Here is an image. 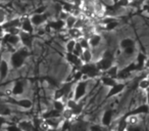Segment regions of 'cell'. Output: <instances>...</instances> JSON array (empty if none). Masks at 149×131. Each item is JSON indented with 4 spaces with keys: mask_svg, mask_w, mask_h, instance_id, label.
I'll return each instance as SVG.
<instances>
[{
    "mask_svg": "<svg viewBox=\"0 0 149 131\" xmlns=\"http://www.w3.org/2000/svg\"><path fill=\"white\" fill-rule=\"evenodd\" d=\"M30 54H31L30 49L25 47V46L17 48L15 51L11 52L10 57H9L10 67L15 70H19L21 68H23L27 58L30 56Z\"/></svg>",
    "mask_w": 149,
    "mask_h": 131,
    "instance_id": "1",
    "label": "cell"
},
{
    "mask_svg": "<svg viewBox=\"0 0 149 131\" xmlns=\"http://www.w3.org/2000/svg\"><path fill=\"white\" fill-rule=\"evenodd\" d=\"M113 62H114L113 53H112L110 50H105V51L103 52V54H102L101 58H99L95 64L100 71L105 72L111 67L112 64H113Z\"/></svg>",
    "mask_w": 149,
    "mask_h": 131,
    "instance_id": "2",
    "label": "cell"
},
{
    "mask_svg": "<svg viewBox=\"0 0 149 131\" xmlns=\"http://www.w3.org/2000/svg\"><path fill=\"white\" fill-rule=\"evenodd\" d=\"M80 71L82 72L83 76H86L88 78H91V79H94V78H97L101 76L102 72L100 71L97 68L95 62H86V64H83L80 67Z\"/></svg>",
    "mask_w": 149,
    "mask_h": 131,
    "instance_id": "3",
    "label": "cell"
},
{
    "mask_svg": "<svg viewBox=\"0 0 149 131\" xmlns=\"http://www.w3.org/2000/svg\"><path fill=\"white\" fill-rule=\"evenodd\" d=\"M87 89H88V81L86 80H79L77 81V84L74 86V99L80 102L84 96L87 93Z\"/></svg>",
    "mask_w": 149,
    "mask_h": 131,
    "instance_id": "4",
    "label": "cell"
},
{
    "mask_svg": "<svg viewBox=\"0 0 149 131\" xmlns=\"http://www.w3.org/2000/svg\"><path fill=\"white\" fill-rule=\"evenodd\" d=\"M5 102L7 104H13V106H17L21 109H24V110H31L33 108V102L30 98L27 97H21V98L8 97Z\"/></svg>",
    "mask_w": 149,
    "mask_h": 131,
    "instance_id": "5",
    "label": "cell"
},
{
    "mask_svg": "<svg viewBox=\"0 0 149 131\" xmlns=\"http://www.w3.org/2000/svg\"><path fill=\"white\" fill-rule=\"evenodd\" d=\"M1 43L8 45L9 47L17 48V46L21 44V39H19V35H15V34H10V33H5L3 36Z\"/></svg>",
    "mask_w": 149,
    "mask_h": 131,
    "instance_id": "6",
    "label": "cell"
},
{
    "mask_svg": "<svg viewBox=\"0 0 149 131\" xmlns=\"http://www.w3.org/2000/svg\"><path fill=\"white\" fill-rule=\"evenodd\" d=\"M10 64L5 57L2 58L0 64V83H3L8 78L10 73Z\"/></svg>",
    "mask_w": 149,
    "mask_h": 131,
    "instance_id": "7",
    "label": "cell"
},
{
    "mask_svg": "<svg viewBox=\"0 0 149 131\" xmlns=\"http://www.w3.org/2000/svg\"><path fill=\"white\" fill-rule=\"evenodd\" d=\"M26 88V83L23 80H17L15 83L13 84V87L10 89V93L13 96L15 97H19L24 94Z\"/></svg>",
    "mask_w": 149,
    "mask_h": 131,
    "instance_id": "8",
    "label": "cell"
},
{
    "mask_svg": "<svg viewBox=\"0 0 149 131\" xmlns=\"http://www.w3.org/2000/svg\"><path fill=\"white\" fill-rule=\"evenodd\" d=\"M19 39H21V44L22 46H25V47L29 48L30 50L33 48V34L27 33V32L21 31L19 32Z\"/></svg>",
    "mask_w": 149,
    "mask_h": 131,
    "instance_id": "9",
    "label": "cell"
},
{
    "mask_svg": "<svg viewBox=\"0 0 149 131\" xmlns=\"http://www.w3.org/2000/svg\"><path fill=\"white\" fill-rule=\"evenodd\" d=\"M148 114H149V106L147 104H143L136 106V108L133 109L129 113H127L124 117L127 118L128 116H140V115H148Z\"/></svg>",
    "mask_w": 149,
    "mask_h": 131,
    "instance_id": "10",
    "label": "cell"
},
{
    "mask_svg": "<svg viewBox=\"0 0 149 131\" xmlns=\"http://www.w3.org/2000/svg\"><path fill=\"white\" fill-rule=\"evenodd\" d=\"M126 88V84L124 82H116L114 85H112L111 87H109V90L106 93V98H110L112 96H116L118 94L122 93Z\"/></svg>",
    "mask_w": 149,
    "mask_h": 131,
    "instance_id": "11",
    "label": "cell"
},
{
    "mask_svg": "<svg viewBox=\"0 0 149 131\" xmlns=\"http://www.w3.org/2000/svg\"><path fill=\"white\" fill-rule=\"evenodd\" d=\"M65 60L68 64H72V67H74L77 70H79L80 67L83 64V62L81 60L80 56H78L77 54H74V52H66L65 53Z\"/></svg>",
    "mask_w": 149,
    "mask_h": 131,
    "instance_id": "12",
    "label": "cell"
},
{
    "mask_svg": "<svg viewBox=\"0 0 149 131\" xmlns=\"http://www.w3.org/2000/svg\"><path fill=\"white\" fill-rule=\"evenodd\" d=\"M138 70V66H137V62H131L130 64H128L126 68L122 69L120 71H118V79H125L126 77H128L132 72Z\"/></svg>",
    "mask_w": 149,
    "mask_h": 131,
    "instance_id": "13",
    "label": "cell"
},
{
    "mask_svg": "<svg viewBox=\"0 0 149 131\" xmlns=\"http://www.w3.org/2000/svg\"><path fill=\"white\" fill-rule=\"evenodd\" d=\"M21 31L27 32L30 34H34L35 32V27L32 24L30 17H25L23 19H21Z\"/></svg>",
    "mask_w": 149,
    "mask_h": 131,
    "instance_id": "14",
    "label": "cell"
},
{
    "mask_svg": "<svg viewBox=\"0 0 149 131\" xmlns=\"http://www.w3.org/2000/svg\"><path fill=\"white\" fill-rule=\"evenodd\" d=\"M30 19H31L32 24H33L35 28L40 27V26H42L47 22V17L44 13H34V15H32L30 17Z\"/></svg>",
    "mask_w": 149,
    "mask_h": 131,
    "instance_id": "15",
    "label": "cell"
},
{
    "mask_svg": "<svg viewBox=\"0 0 149 131\" xmlns=\"http://www.w3.org/2000/svg\"><path fill=\"white\" fill-rule=\"evenodd\" d=\"M88 41H89L90 48H97L98 46L101 44L102 37H101V35L98 33H92V34H90V36L88 37Z\"/></svg>",
    "mask_w": 149,
    "mask_h": 131,
    "instance_id": "16",
    "label": "cell"
},
{
    "mask_svg": "<svg viewBox=\"0 0 149 131\" xmlns=\"http://www.w3.org/2000/svg\"><path fill=\"white\" fill-rule=\"evenodd\" d=\"M112 120H113V111L111 109H107L105 112L103 113L101 118V125L105 127H108L110 124L112 123Z\"/></svg>",
    "mask_w": 149,
    "mask_h": 131,
    "instance_id": "17",
    "label": "cell"
},
{
    "mask_svg": "<svg viewBox=\"0 0 149 131\" xmlns=\"http://www.w3.org/2000/svg\"><path fill=\"white\" fill-rule=\"evenodd\" d=\"M17 126H19V130H25V131H30L34 130L35 126H34L33 122L30 120H21L19 122L17 123Z\"/></svg>",
    "mask_w": 149,
    "mask_h": 131,
    "instance_id": "18",
    "label": "cell"
},
{
    "mask_svg": "<svg viewBox=\"0 0 149 131\" xmlns=\"http://www.w3.org/2000/svg\"><path fill=\"white\" fill-rule=\"evenodd\" d=\"M131 4L130 0H118V2L113 3L112 5L110 6H107V8L109 11H116V9H120V8H124V7H127Z\"/></svg>",
    "mask_w": 149,
    "mask_h": 131,
    "instance_id": "19",
    "label": "cell"
},
{
    "mask_svg": "<svg viewBox=\"0 0 149 131\" xmlns=\"http://www.w3.org/2000/svg\"><path fill=\"white\" fill-rule=\"evenodd\" d=\"M48 26L54 31H61L64 27H65V22L63 20H56V21H52L48 23Z\"/></svg>",
    "mask_w": 149,
    "mask_h": 131,
    "instance_id": "20",
    "label": "cell"
},
{
    "mask_svg": "<svg viewBox=\"0 0 149 131\" xmlns=\"http://www.w3.org/2000/svg\"><path fill=\"white\" fill-rule=\"evenodd\" d=\"M80 58L83 62V64H86V62H91L92 58H93V54H92V51L90 48L88 49H84L82 54L80 55Z\"/></svg>",
    "mask_w": 149,
    "mask_h": 131,
    "instance_id": "21",
    "label": "cell"
},
{
    "mask_svg": "<svg viewBox=\"0 0 149 131\" xmlns=\"http://www.w3.org/2000/svg\"><path fill=\"white\" fill-rule=\"evenodd\" d=\"M100 81H101V83L103 84L104 86L109 88L118 82V79H114V78L109 77V76H107V75H104V76H102V77H100Z\"/></svg>",
    "mask_w": 149,
    "mask_h": 131,
    "instance_id": "22",
    "label": "cell"
},
{
    "mask_svg": "<svg viewBox=\"0 0 149 131\" xmlns=\"http://www.w3.org/2000/svg\"><path fill=\"white\" fill-rule=\"evenodd\" d=\"M135 45H136V42L132 38H124L120 42V46L122 49H126V48L129 47H135Z\"/></svg>",
    "mask_w": 149,
    "mask_h": 131,
    "instance_id": "23",
    "label": "cell"
},
{
    "mask_svg": "<svg viewBox=\"0 0 149 131\" xmlns=\"http://www.w3.org/2000/svg\"><path fill=\"white\" fill-rule=\"evenodd\" d=\"M68 35H70L72 39L78 40L79 38H81L82 36H83V32H82V30L79 29V28L72 27V28H70V29H68Z\"/></svg>",
    "mask_w": 149,
    "mask_h": 131,
    "instance_id": "24",
    "label": "cell"
},
{
    "mask_svg": "<svg viewBox=\"0 0 149 131\" xmlns=\"http://www.w3.org/2000/svg\"><path fill=\"white\" fill-rule=\"evenodd\" d=\"M60 117H61V112H58V111H56L55 109H53V110L44 113L42 118L47 119V118H60Z\"/></svg>",
    "mask_w": 149,
    "mask_h": 131,
    "instance_id": "25",
    "label": "cell"
},
{
    "mask_svg": "<svg viewBox=\"0 0 149 131\" xmlns=\"http://www.w3.org/2000/svg\"><path fill=\"white\" fill-rule=\"evenodd\" d=\"M104 73H105L107 76H109V77H112V78H114V79H118V66H116V64H112L111 67H110L107 71L104 72Z\"/></svg>",
    "mask_w": 149,
    "mask_h": 131,
    "instance_id": "26",
    "label": "cell"
},
{
    "mask_svg": "<svg viewBox=\"0 0 149 131\" xmlns=\"http://www.w3.org/2000/svg\"><path fill=\"white\" fill-rule=\"evenodd\" d=\"M76 21H77V17L72 15V13H70V15H68V18L64 20V22H65V27L68 28V29H70V28L74 27Z\"/></svg>",
    "mask_w": 149,
    "mask_h": 131,
    "instance_id": "27",
    "label": "cell"
},
{
    "mask_svg": "<svg viewBox=\"0 0 149 131\" xmlns=\"http://www.w3.org/2000/svg\"><path fill=\"white\" fill-rule=\"evenodd\" d=\"M72 83H74V82H66V83L62 84L61 86H59L60 90H61L62 93H63L64 97H66V96L68 95V93L70 92V90H72Z\"/></svg>",
    "mask_w": 149,
    "mask_h": 131,
    "instance_id": "28",
    "label": "cell"
},
{
    "mask_svg": "<svg viewBox=\"0 0 149 131\" xmlns=\"http://www.w3.org/2000/svg\"><path fill=\"white\" fill-rule=\"evenodd\" d=\"M66 108V106L64 104V102L61 99H54L53 100V109H55L58 112H62L64 109Z\"/></svg>",
    "mask_w": 149,
    "mask_h": 131,
    "instance_id": "29",
    "label": "cell"
},
{
    "mask_svg": "<svg viewBox=\"0 0 149 131\" xmlns=\"http://www.w3.org/2000/svg\"><path fill=\"white\" fill-rule=\"evenodd\" d=\"M118 26V22L116 21V20H113V21L104 24V30H105V31H112V30L116 29Z\"/></svg>",
    "mask_w": 149,
    "mask_h": 131,
    "instance_id": "30",
    "label": "cell"
},
{
    "mask_svg": "<svg viewBox=\"0 0 149 131\" xmlns=\"http://www.w3.org/2000/svg\"><path fill=\"white\" fill-rule=\"evenodd\" d=\"M138 87L140 88L141 90H145V91H146V90L149 88V79L148 78L145 77V78H143V79H141L138 83Z\"/></svg>",
    "mask_w": 149,
    "mask_h": 131,
    "instance_id": "31",
    "label": "cell"
},
{
    "mask_svg": "<svg viewBox=\"0 0 149 131\" xmlns=\"http://www.w3.org/2000/svg\"><path fill=\"white\" fill-rule=\"evenodd\" d=\"M76 43H77V40L76 39H70L68 40V42H66L65 44V50L66 52H72L74 49V46H76Z\"/></svg>",
    "mask_w": 149,
    "mask_h": 131,
    "instance_id": "32",
    "label": "cell"
},
{
    "mask_svg": "<svg viewBox=\"0 0 149 131\" xmlns=\"http://www.w3.org/2000/svg\"><path fill=\"white\" fill-rule=\"evenodd\" d=\"M61 116L63 117V119H66V120H72V119L74 117V113H72V111L70 110V109L65 108L61 112Z\"/></svg>",
    "mask_w": 149,
    "mask_h": 131,
    "instance_id": "33",
    "label": "cell"
},
{
    "mask_svg": "<svg viewBox=\"0 0 149 131\" xmlns=\"http://www.w3.org/2000/svg\"><path fill=\"white\" fill-rule=\"evenodd\" d=\"M118 130H125V129L128 128V121H127V118H125L124 116L120 119L118 124Z\"/></svg>",
    "mask_w": 149,
    "mask_h": 131,
    "instance_id": "34",
    "label": "cell"
},
{
    "mask_svg": "<svg viewBox=\"0 0 149 131\" xmlns=\"http://www.w3.org/2000/svg\"><path fill=\"white\" fill-rule=\"evenodd\" d=\"M77 41L79 42L80 44H81V46L84 48V49H88V48H90L89 41H88V37H85V36H82L81 38H79V39L77 40Z\"/></svg>",
    "mask_w": 149,
    "mask_h": 131,
    "instance_id": "35",
    "label": "cell"
},
{
    "mask_svg": "<svg viewBox=\"0 0 149 131\" xmlns=\"http://www.w3.org/2000/svg\"><path fill=\"white\" fill-rule=\"evenodd\" d=\"M61 130H68V129H72V120H66L64 119L63 122L61 123V126H59Z\"/></svg>",
    "mask_w": 149,
    "mask_h": 131,
    "instance_id": "36",
    "label": "cell"
},
{
    "mask_svg": "<svg viewBox=\"0 0 149 131\" xmlns=\"http://www.w3.org/2000/svg\"><path fill=\"white\" fill-rule=\"evenodd\" d=\"M7 13L6 11H5L4 8H1L0 7V25H2V24H4L5 22L7 21Z\"/></svg>",
    "mask_w": 149,
    "mask_h": 131,
    "instance_id": "37",
    "label": "cell"
},
{
    "mask_svg": "<svg viewBox=\"0 0 149 131\" xmlns=\"http://www.w3.org/2000/svg\"><path fill=\"white\" fill-rule=\"evenodd\" d=\"M72 111V113H74V116H79V115H81L82 112H83V104H82L80 102H78V104L76 106V108Z\"/></svg>",
    "mask_w": 149,
    "mask_h": 131,
    "instance_id": "38",
    "label": "cell"
},
{
    "mask_svg": "<svg viewBox=\"0 0 149 131\" xmlns=\"http://www.w3.org/2000/svg\"><path fill=\"white\" fill-rule=\"evenodd\" d=\"M78 104V102L77 100H74V98H70V99H68V102H66V108L70 109V110H74V108H76V106Z\"/></svg>",
    "mask_w": 149,
    "mask_h": 131,
    "instance_id": "39",
    "label": "cell"
},
{
    "mask_svg": "<svg viewBox=\"0 0 149 131\" xmlns=\"http://www.w3.org/2000/svg\"><path fill=\"white\" fill-rule=\"evenodd\" d=\"M83 50H84V48L81 46V44L79 43V42L77 41V43H76V46H74V54H77L78 56H80L82 54V52H83Z\"/></svg>",
    "mask_w": 149,
    "mask_h": 131,
    "instance_id": "40",
    "label": "cell"
},
{
    "mask_svg": "<svg viewBox=\"0 0 149 131\" xmlns=\"http://www.w3.org/2000/svg\"><path fill=\"white\" fill-rule=\"evenodd\" d=\"M8 120H7V117L4 115H0V129H3L4 126L7 124Z\"/></svg>",
    "mask_w": 149,
    "mask_h": 131,
    "instance_id": "41",
    "label": "cell"
},
{
    "mask_svg": "<svg viewBox=\"0 0 149 131\" xmlns=\"http://www.w3.org/2000/svg\"><path fill=\"white\" fill-rule=\"evenodd\" d=\"M125 52V54L127 55H132V54L135 53V47H129V48H126V49H123Z\"/></svg>",
    "mask_w": 149,
    "mask_h": 131,
    "instance_id": "42",
    "label": "cell"
},
{
    "mask_svg": "<svg viewBox=\"0 0 149 131\" xmlns=\"http://www.w3.org/2000/svg\"><path fill=\"white\" fill-rule=\"evenodd\" d=\"M5 33H6V32H5L4 28L2 27V25H0V41L2 40V38H3V36H4Z\"/></svg>",
    "mask_w": 149,
    "mask_h": 131,
    "instance_id": "43",
    "label": "cell"
},
{
    "mask_svg": "<svg viewBox=\"0 0 149 131\" xmlns=\"http://www.w3.org/2000/svg\"><path fill=\"white\" fill-rule=\"evenodd\" d=\"M142 7H143V11H146V13L149 15V4H147V3H144Z\"/></svg>",
    "mask_w": 149,
    "mask_h": 131,
    "instance_id": "44",
    "label": "cell"
},
{
    "mask_svg": "<svg viewBox=\"0 0 149 131\" xmlns=\"http://www.w3.org/2000/svg\"><path fill=\"white\" fill-rule=\"evenodd\" d=\"M144 67L146 68V69H149V57H148V58H146V60H145Z\"/></svg>",
    "mask_w": 149,
    "mask_h": 131,
    "instance_id": "45",
    "label": "cell"
},
{
    "mask_svg": "<svg viewBox=\"0 0 149 131\" xmlns=\"http://www.w3.org/2000/svg\"><path fill=\"white\" fill-rule=\"evenodd\" d=\"M2 58H3V49H2V51L0 52V64H1V60H2Z\"/></svg>",
    "mask_w": 149,
    "mask_h": 131,
    "instance_id": "46",
    "label": "cell"
},
{
    "mask_svg": "<svg viewBox=\"0 0 149 131\" xmlns=\"http://www.w3.org/2000/svg\"><path fill=\"white\" fill-rule=\"evenodd\" d=\"M2 51V44H1V41H0V52Z\"/></svg>",
    "mask_w": 149,
    "mask_h": 131,
    "instance_id": "47",
    "label": "cell"
},
{
    "mask_svg": "<svg viewBox=\"0 0 149 131\" xmlns=\"http://www.w3.org/2000/svg\"><path fill=\"white\" fill-rule=\"evenodd\" d=\"M118 0H112V2H113V3H116V2H118Z\"/></svg>",
    "mask_w": 149,
    "mask_h": 131,
    "instance_id": "48",
    "label": "cell"
},
{
    "mask_svg": "<svg viewBox=\"0 0 149 131\" xmlns=\"http://www.w3.org/2000/svg\"><path fill=\"white\" fill-rule=\"evenodd\" d=\"M146 77H147V78H148V79H149V73L147 74V76H146Z\"/></svg>",
    "mask_w": 149,
    "mask_h": 131,
    "instance_id": "49",
    "label": "cell"
}]
</instances>
